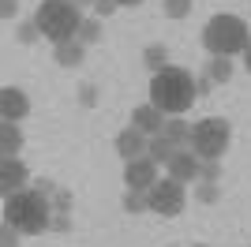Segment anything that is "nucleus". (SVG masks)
<instances>
[{
  "label": "nucleus",
  "mask_w": 251,
  "mask_h": 247,
  "mask_svg": "<svg viewBox=\"0 0 251 247\" xmlns=\"http://www.w3.org/2000/svg\"><path fill=\"white\" fill-rule=\"evenodd\" d=\"M195 98H199L195 94V75L184 72V68L169 64L165 72H157L150 79V105H157L165 116H184Z\"/></svg>",
  "instance_id": "nucleus-1"
},
{
  "label": "nucleus",
  "mask_w": 251,
  "mask_h": 247,
  "mask_svg": "<svg viewBox=\"0 0 251 247\" xmlns=\"http://www.w3.org/2000/svg\"><path fill=\"white\" fill-rule=\"evenodd\" d=\"M52 198L38 195L34 187H23L15 195L4 198V221L15 225L23 236H38V232H49V221H52Z\"/></svg>",
  "instance_id": "nucleus-2"
},
{
  "label": "nucleus",
  "mask_w": 251,
  "mask_h": 247,
  "mask_svg": "<svg viewBox=\"0 0 251 247\" xmlns=\"http://www.w3.org/2000/svg\"><path fill=\"white\" fill-rule=\"evenodd\" d=\"M248 23L240 15H232V11H218V15H210V23L202 26V49L210 56H244L248 49Z\"/></svg>",
  "instance_id": "nucleus-3"
},
{
  "label": "nucleus",
  "mask_w": 251,
  "mask_h": 247,
  "mask_svg": "<svg viewBox=\"0 0 251 247\" xmlns=\"http://www.w3.org/2000/svg\"><path fill=\"white\" fill-rule=\"evenodd\" d=\"M34 23L42 30L45 41L52 45H64V41L79 38V26H83V8L75 0H42L38 11H34Z\"/></svg>",
  "instance_id": "nucleus-4"
},
{
  "label": "nucleus",
  "mask_w": 251,
  "mask_h": 247,
  "mask_svg": "<svg viewBox=\"0 0 251 247\" xmlns=\"http://www.w3.org/2000/svg\"><path fill=\"white\" fill-rule=\"evenodd\" d=\"M232 143V127L225 116H202V120L191 124V154L199 157V161H221V154L229 150Z\"/></svg>",
  "instance_id": "nucleus-5"
},
{
  "label": "nucleus",
  "mask_w": 251,
  "mask_h": 247,
  "mask_svg": "<svg viewBox=\"0 0 251 247\" xmlns=\"http://www.w3.org/2000/svg\"><path fill=\"white\" fill-rule=\"evenodd\" d=\"M147 202H150V214H161V217H180L184 214V206H188V187L165 176V180H157L154 187L147 191Z\"/></svg>",
  "instance_id": "nucleus-6"
},
{
  "label": "nucleus",
  "mask_w": 251,
  "mask_h": 247,
  "mask_svg": "<svg viewBox=\"0 0 251 247\" xmlns=\"http://www.w3.org/2000/svg\"><path fill=\"white\" fill-rule=\"evenodd\" d=\"M124 184L135 187V191H150V187L157 184V161H154V157L124 161Z\"/></svg>",
  "instance_id": "nucleus-7"
},
{
  "label": "nucleus",
  "mask_w": 251,
  "mask_h": 247,
  "mask_svg": "<svg viewBox=\"0 0 251 247\" xmlns=\"http://www.w3.org/2000/svg\"><path fill=\"white\" fill-rule=\"evenodd\" d=\"M26 184H30V169L19 157H0V195L8 198L15 191H23Z\"/></svg>",
  "instance_id": "nucleus-8"
},
{
  "label": "nucleus",
  "mask_w": 251,
  "mask_h": 247,
  "mask_svg": "<svg viewBox=\"0 0 251 247\" xmlns=\"http://www.w3.org/2000/svg\"><path fill=\"white\" fill-rule=\"evenodd\" d=\"M26 113H30V98L19 86H4L0 90V120L19 124V120H26Z\"/></svg>",
  "instance_id": "nucleus-9"
},
{
  "label": "nucleus",
  "mask_w": 251,
  "mask_h": 247,
  "mask_svg": "<svg viewBox=\"0 0 251 247\" xmlns=\"http://www.w3.org/2000/svg\"><path fill=\"white\" fill-rule=\"evenodd\" d=\"M165 169H169V176H173V180H180V184H199V169H202V161L191 154V150H184V146H180Z\"/></svg>",
  "instance_id": "nucleus-10"
},
{
  "label": "nucleus",
  "mask_w": 251,
  "mask_h": 247,
  "mask_svg": "<svg viewBox=\"0 0 251 247\" xmlns=\"http://www.w3.org/2000/svg\"><path fill=\"white\" fill-rule=\"evenodd\" d=\"M116 154L124 161H135V157H147V146H150V135H143L139 127H124V131L113 139Z\"/></svg>",
  "instance_id": "nucleus-11"
},
{
  "label": "nucleus",
  "mask_w": 251,
  "mask_h": 247,
  "mask_svg": "<svg viewBox=\"0 0 251 247\" xmlns=\"http://www.w3.org/2000/svg\"><path fill=\"white\" fill-rule=\"evenodd\" d=\"M131 127H139L143 135H161L165 131V113L157 109V105H135V113H131Z\"/></svg>",
  "instance_id": "nucleus-12"
},
{
  "label": "nucleus",
  "mask_w": 251,
  "mask_h": 247,
  "mask_svg": "<svg viewBox=\"0 0 251 247\" xmlns=\"http://www.w3.org/2000/svg\"><path fill=\"white\" fill-rule=\"evenodd\" d=\"M52 56H56L60 68H79V64L86 60V45L79 38H75V41H64V45H52Z\"/></svg>",
  "instance_id": "nucleus-13"
},
{
  "label": "nucleus",
  "mask_w": 251,
  "mask_h": 247,
  "mask_svg": "<svg viewBox=\"0 0 251 247\" xmlns=\"http://www.w3.org/2000/svg\"><path fill=\"white\" fill-rule=\"evenodd\" d=\"M143 68L154 72V75L169 68V45H165V41H150L147 49H143Z\"/></svg>",
  "instance_id": "nucleus-14"
},
{
  "label": "nucleus",
  "mask_w": 251,
  "mask_h": 247,
  "mask_svg": "<svg viewBox=\"0 0 251 247\" xmlns=\"http://www.w3.org/2000/svg\"><path fill=\"white\" fill-rule=\"evenodd\" d=\"M176 150H180V146H176V143H173V139H169V135H165V131H161V135H150V146H147V157H154V161H157V165H169V161H173V154H176Z\"/></svg>",
  "instance_id": "nucleus-15"
},
{
  "label": "nucleus",
  "mask_w": 251,
  "mask_h": 247,
  "mask_svg": "<svg viewBox=\"0 0 251 247\" xmlns=\"http://www.w3.org/2000/svg\"><path fill=\"white\" fill-rule=\"evenodd\" d=\"M23 150V131H19V124H0V154L4 157H19Z\"/></svg>",
  "instance_id": "nucleus-16"
},
{
  "label": "nucleus",
  "mask_w": 251,
  "mask_h": 247,
  "mask_svg": "<svg viewBox=\"0 0 251 247\" xmlns=\"http://www.w3.org/2000/svg\"><path fill=\"white\" fill-rule=\"evenodd\" d=\"M202 72L214 79V86H218V82H229L232 79V60H229V56H210Z\"/></svg>",
  "instance_id": "nucleus-17"
},
{
  "label": "nucleus",
  "mask_w": 251,
  "mask_h": 247,
  "mask_svg": "<svg viewBox=\"0 0 251 247\" xmlns=\"http://www.w3.org/2000/svg\"><path fill=\"white\" fill-rule=\"evenodd\" d=\"M165 135H169L176 146H184V143L191 139V124L184 120V116H169V120H165Z\"/></svg>",
  "instance_id": "nucleus-18"
},
{
  "label": "nucleus",
  "mask_w": 251,
  "mask_h": 247,
  "mask_svg": "<svg viewBox=\"0 0 251 247\" xmlns=\"http://www.w3.org/2000/svg\"><path fill=\"white\" fill-rule=\"evenodd\" d=\"M120 206H124L127 214H143V210H150L147 191H135V187H127V191H124V198H120Z\"/></svg>",
  "instance_id": "nucleus-19"
},
{
  "label": "nucleus",
  "mask_w": 251,
  "mask_h": 247,
  "mask_svg": "<svg viewBox=\"0 0 251 247\" xmlns=\"http://www.w3.org/2000/svg\"><path fill=\"white\" fill-rule=\"evenodd\" d=\"M79 41H83V45H98V41H101V19H98V15L83 19V26H79Z\"/></svg>",
  "instance_id": "nucleus-20"
},
{
  "label": "nucleus",
  "mask_w": 251,
  "mask_h": 247,
  "mask_svg": "<svg viewBox=\"0 0 251 247\" xmlns=\"http://www.w3.org/2000/svg\"><path fill=\"white\" fill-rule=\"evenodd\" d=\"M218 198H221V187H218V184H206V180H199V184H195V202L214 206Z\"/></svg>",
  "instance_id": "nucleus-21"
},
{
  "label": "nucleus",
  "mask_w": 251,
  "mask_h": 247,
  "mask_svg": "<svg viewBox=\"0 0 251 247\" xmlns=\"http://www.w3.org/2000/svg\"><path fill=\"white\" fill-rule=\"evenodd\" d=\"M195 0H161V11H165V19H184L191 11Z\"/></svg>",
  "instance_id": "nucleus-22"
},
{
  "label": "nucleus",
  "mask_w": 251,
  "mask_h": 247,
  "mask_svg": "<svg viewBox=\"0 0 251 247\" xmlns=\"http://www.w3.org/2000/svg\"><path fill=\"white\" fill-rule=\"evenodd\" d=\"M15 38H19L23 45H34V41L42 38V30H38V23H34V19H26V23H19V30H15Z\"/></svg>",
  "instance_id": "nucleus-23"
},
{
  "label": "nucleus",
  "mask_w": 251,
  "mask_h": 247,
  "mask_svg": "<svg viewBox=\"0 0 251 247\" xmlns=\"http://www.w3.org/2000/svg\"><path fill=\"white\" fill-rule=\"evenodd\" d=\"M79 105H83V109H94L98 105V86L94 82H83V86H79Z\"/></svg>",
  "instance_id": "nucleus-24"
},
{
  "label": "nucleus",
  "mask_w": 251,
  "mask_h": 247,
  "mask_svg": "<svg viewBox=\"0 0 251 247\" xmlns=\"http://www.w3.org/2000/svg\"><path fill=\"white\" fill-rule=\"evenodd\" d=\"M199 180H206V184H218V180H221V161H202Z\"/></svg>",
  "instance_id": "nucleus-25"
},
{
  "label": "nucleus",
  "mask_w": 251,
  "mask_h": 247,
  "mask_svg": "<svg viewBox=\"0 0 251 247\" xmlns=\"http://www.w3.org/2000/svg\"><path fill=\"white\" fill-rule=\"evenodd\" d=\"M19 236H23L19 228L4 221V228H0V247H19Z\"/></svg>",
  "instance_id": "nucleus-26"
},
{
  "label": "nucleus",
  "mask_w": 251,
  "mask_h": 247,
  "mask_svg": "<svg viewBox=\"0 0 251 247\" xmlns=\"http://www.w3.org/2000/svg\"><path fill=\"white\" fill-rule=\"evenodd\" d=\"M72 202H75L72 191H64V187L56 191V195H52V210H56V214H68V210H72Z\"/></svg>",
  "instance_id": "nucleus-27"
},
{
  "label": "nucleus",
  "mask_w": 251,
  "mask_h": 247,
  "mask_svg": "<svg viewBox=\"0 0 251 247\" xmlns=\"http://www.w3.org/2000/svg\"><path fill=\"white\" fill-rule=\"evenodd\" d=\"M116 8H120V0H98V4H94V15H98V19H109Z\"/></svg>",
  "instance_id": "nucleus-28"
},
{
  "label": "nucleus",
  "mask_w": 251,
  "mask_h": 247,
  "mask_svg": "<svg viewBox=\"0 0 251 247\" xmlns=\"http://www.w3.org/2000/svg\"><path fill=\"white\" fill-rule=\"evenodd\" d=\"M68 228H72V217H68V214H52L49 232H68Z\"/></svg>",
  "instance_id": "nucleus-29"
},
{
  "label": "nucleus",
  "mask_w": 251,
  "mask_h": 247,
  "mask_svg": "<svg viewBox=\"0 0 251 247\" xmlns=\"http://www.w3.org/2000/svg\"><path fill=\"white\" fill-rule=\"evenodd\" d=\"M34 191H38V195H45V198H52L56 191H60V187L52 184V180H34Z\"/></svg>",
  "instance_id": "nucleus-30"
},
{
  "label": "nucleus",
  "mask_w": 251,
  "mask_h": 247,
  "mask_svg": "<svg viewBox=\"0 0 251 247\" xmlns=\"http://www.w3.org/2000/svg\"><path fill=\"white\" fill-rule=\"evenodd\" d=\"M210 86H214V79H210L206 72H202V75H195V94H199V98H206V94H210Z\"/></svg>",
  "instance_id": "nucleus-31"
},
{
  "label": "nucleus",
  "mask_w": 251,
  "mask_h": 247,
  "mask_svg": "<svg viewBox=\"0 0 251 247\" xmlns=\"http://www.w3.org/2000/svg\"><path fill=\"white\" fill-rule=\"evenodd\" d=\"M15 11H19V0H0V15H4V19H11Z\"/></svg>",
  "instance_id": "nucleus-32"
},
{
  "label": "nucleus",
  "mask_w": 251,
  "mask_h": 247,
  "mask_svg": "<svg viewBox=\"0 0 251 247\" xmlns=\"http://www.w3.org/2000/svg\"><path fill=\"white\" fill-rule=\"evenodd\" d=\"M244 68H248V75H251V41H248V49H244Z\"/></svg>",
  "instance_id": "nucleus-33"
},
{
  "label": "nucleus",
  "mask_w": 251,
  "mask_h": 247,
  "mask_svg": "<svg viewBox=\"0 0 251 247\" xmlns=\"http://www.w3.org/2000/svg\"><path fill=\"white\" fill-rule=\"evenodd\" d=\"M75 4H79V8H94L98 0H75Z\"/></svg>",
  "instance_id": "nucleus-34"
},
{
  "label": "nucleus",
  "mask_w": 251,
  "mask_h": 247,
  "mask_svg": "<svg viewBox=\"0 0 251 247\" xmlns=\"http://www.w3.org/2000/svg\"><path fill=\"white\" fill-rule=\"evenodd\" d=\"M135 4H143V0H120V8H135Z\"/></svg>",
  "instance_id": "nucleus-35"
},
{
  "label": "nucleus",
  "mask_w": 251,
  "mask_h": 247,
  "mask_svg": "<svg viewBox=\"0 0 251 247\" xmlns=\"http://www.w3.org/2000/svg\"><path fill=\"white\" fill-rule=\"evenodd\" d=\"M191 247H206V244H191Z\"/></svg>",
  "instance_id": "nucleus-36"
}]
</instances>
